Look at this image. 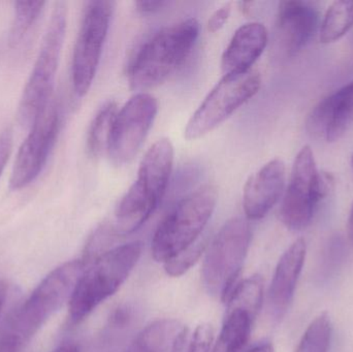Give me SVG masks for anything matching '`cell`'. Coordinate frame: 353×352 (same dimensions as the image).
Wrapping results in <instances>:
<instances>
[{
  "label": "cell",
  "mask_w": 353,
  "mask_h": 352,
  "mask_svg": "<svg viewBox=\"0 0 353 352\" xmlns=\"http://www.w3.org/2000/svg\"><path fill=\"white\" fill-rule=\"evenodd\" d=\"M66 23V4L62 1L57 2L52 12L32 72L23 89L19 103V121L24 127H32L51 103L50 101L65 39Z\"/></svg>",
  "instance_id": "obj_5"
},
{
  "label": "cell",
  "mask_w": 353,
  "mask_h": 352,
  "mask_svg": "<svg viewBox=\"0 0 353 352\" xmlns=\"http://www.w3.org/2000/svg\"><path fill=\"white\" fill-rule=\"evenodd\" d=\"M159 112V101L153 95L139 92L117 112L107 153L115 165L132 161L152 127Z\"/></svg>",
  "instance_id": "obj_11"
},
{
  "label": "cell",
  "mask_w": 353,
  "mask_h": 352,
  "mask_svg": "<svg viewBox=\"0 0 353 352\" xmlns=\"http://www.w3.org/2000/svg\"><path fill=\"white\" fill-rule=\"evenodd\" d=\"M213 343L214 329L212 324H199L191 334L190 343L187 352H212Z\"/></svg>",
  "instance_id": "obj_26"
},
{
  "label": "cell",
  "mask_w": 353,
  "mask_h": 352,
  "mask_svg": "<svg viewBox=\"0 0 353 352\" xmlns=\"http://www.w3.org/2000/svg\"><path fill=\"white\" fill-rule=\"evenodd\" d=\"M268 45V31L261 23L242 25L232 35L221 57L224 74H243L251 70Z\"/></svg>",
  "instance_id": "obj_17"
},
{
  "label": "cell",
  "mask_w": 353,
  "mask_h": 352,
  "mask_svg": "<svg viewBox=\"0 0 353 352\" xmlns=\"http://www.w3.org/2000/svg\"><path fill=\"white\" fill-rule=\"evenodd\" d=\"M249 352H274V346L271 343H263V344L257 345L252 351Z\"/></svg>",
  "instance_id": "obj_33"
},
{
  "label": "cell",
  "mask_w": 353,
  "mask_h": 352,
  "mask_svg": "<svg viewBox=\"0 0 353 352\" xmlns=\"http://www.w3.org/2000/svg\"><path fill=\"white\" fill-rule=\"evenodd\" d=\"M331 176L319 173L310 146H305L294 159L290 184L280 209L282 222L290 231L306 229L321 198L331 189Z\"/></svg>",
  "instance_id": "obj_8"
},
{
  "label": "cell",
  "mask_w": 353,
  "mask_h": 352,
  "mask_svg": "<svg viewBox=\"0 0 353 352\" xmlns=\"http://www.w3.org/2000/svg\"><path fill=\"white\" fill-rule=\"evenodd\" d=\"M183 327L174 320H157L147 326L125 352H165Z\"/></svg>",
  "instance_id": "obj_19"
},
{
  "label": "cell",
  "mask_w": 353,
  "mask_h": 352,
  "mask_svg": "<svg viewBox=\"0 0 353 352\" xmlns=\"http://www.w3.org/2000/svg\"><path fill=\"white\" fill-rule=\"evenodd\" d=\"M250 241L246 219L234 217L224 223L205 251L201 278L208 293L226 301L242 271Z\"/></svg>",
  "instance_id": "obj_7"
},
{
  "label": "cell",
  "mask_w": 353,
  "mask_h": 352,
  "mask_svg": "<svg viewBox=\"0 0 353 352\" xmlns=\"http://www.w3.org/2000/svg\"><path fill=\"white\" fill-rule=\"evenodd\" d=\"M216 203L217 189L212 184L183 198L155 231L151 245L153 258L165 264L190 248L209 222Z\"/></svg>",
  "instance_id": "obj_6"
},
{
  "label": "cell",
  "mask_w": 353,
  "mask_h": 352,
  "mask_svg": "<svg viewBox=\"0 0 353 352\" xmlns=\"http://www.w3.org/2000/svg\"><path fill=\"white\" fill-rule=\"evenodd\" d=\"M230 12H232V3L230 2L224 3L223 6L217 8L212 14V16L210 17L209 21H208V29H209V31L215 33L219 31L220 29L223 28L224 25L230 19Z\"/></svg>",
  "instance_id": "obj_27"
},
{
  "label": "cell",
  "mask_w": 353,
  "mask_h": 352,
  "mask_svg": "<svg viewBox=\"0 0 353 352\" xmlns=\"http://www.w3.org/2000/svg\"><path fill=\"white\" fill-rule=\"evenodd\" d=\"M199 21H181L157 31L141 47L128 72L130 87L143 91L163 84L192 53L199 37Z\"/></svg>",
  "instance_id": "obj_3"
},
{
  "label": "cell",
  "mask_w": 353,
  "mask_h": 352,
  "mask_svg": "<svg viewBox=\"0 0 353 352\" xmlns=\"http://www.w3.org/2000/svg\"><path fill=\"white\" fill-rule=\"evenodd\" d=\"M114 6L113 1L105 0H94L86 4L72 53V87L77 96H85L94 80Z\"/></svg>",
  "instance_id": "obj_10"
},
{
  "label": "cell",
  "mask_w": 353,
  "mask_h": 352,
  "mask_svg": "<svg viewBox=\"0 0 353 352\" xmlns=\"http://www.w3.org/2000/svg\"><path fill=\"white\" fill-rule=\"evenodd\" d=\"M353 121V80L319 103L309 119V127L327 142L339 140Z\"/></svg>",
  "instance_id": "obj_16"
},
{
  "label": "cell",
  "mask_w": 353,
  "mask_h": 352,
  "mask_svg": "<svg viewBox=\"0 0 353 352\" xmlns=\"http://www.w3.org/2000/svg\"><path fill=\"white\" fill-rule=\"evenodd\" d=\"M331 339V318L323 312L310 322L294 352H329Z\"/></svg>",
  "instance_id": "obj_24"
},
{
  "label": "cell",
  "mask_w": 353,
  "mask_h": 352,
  "mask_svg": "<svg viewBox=\"0 0 353 352\" xmlns=\"http://www.w3.org/2000/svg\"><path fill=\"white\" fill-rule=\"evenodd\" d=\"M85 268L84 260H74L52 271L10 318L0 337V352H22L43 324L70 303Z\"/></svg>",
  "instance_id": "obj_1"
},
{
  "label": "cell",
  "mask_w": 353,
  "mask_h": 352,
  "mask_svg": "<svg viewBox=\"0 0 353 352\" xmlns=\"http://www.w3.org/2000/svg\"><path fill=\"white\" fill-rule=\"evenodd\" d=\"M6 296H8V284H6V281L0 279V312H1L2 308H3Z\"/></svg>",
  "instance_id": "obj_32"
},
{
  "label": "cell",
  "mask_w": 353,
  "mask_h": 352,
  "mask_svg": "<svg viewBox=\"0 0 353 352\" xmlns=\"http://www.w3.org/2000/svg\"><path fill=\"white\" fill-rule=\"evenodd\" d=\"M254 318L242 310H226L223 326L212 352H240L251 336Z\"/></svg>",
  "instance_id": "obj_18"
},
{
  "label": "cell",
  "mask_w": 353,
  "mask_h": 352,
  "mask_svg": "<svg viewBox=\"0 0 353 352\" xmlns=\"http://www.w3.org/2000/svg\"><path fill=\"white\" fill-rule=\"evenodd\" d=\"M169 6V2L165 0H140L136 2L137 10L142 14H153L163 10Z\"/></svg>",
  "instance_id": "obj_29"
},
{
  "label": "cell",
  "mask_w": 353,
  "mask_h": 352,
  "mask_svg": "<svg viewBox=\"0 0 353 352\" xmlns=\"http://www.w3.org/2000/svg\"><path fill=\"white\" fill-rule=\"evenodd\" d=\"M205 251V246L203 244H196L195 246H191L188 249L185 250L182 253L172 258L169 262L163 264L165 273L171 277L182 276L187 272L191 267L194 266L201 254Z\"/></svg>",
  "instance_id": "obj_25"
},
{
  "label": "cell",
  "mask_w": 353,
  "mask_h": 352,
  "mask_svg": "<svg viewBox=\"0 0 353 352\" xmlns=\"http://www.w3.org/2000/svg\"><path fill=\"white\" fill-rule=\"evenodd\" d=\"M45 1L14 2V17L8 34V45L17 48L22 43L45 8Z\"/></svg>",
  "instance_id": "obj_23"
},
{
  "label": "cell",
  "mask_w": 353,
  "mask_h": 352,
  "mask_svg": "<svg viewBox=\"0 0 353 352\" xmlns=\"http://www.w3.org/2000/svg\"><path fill=\"white\" fill-rule=\"evenodd\" d=\"M118 107L115 101H109L101 105L91 122L87 134V151L93 158H99L107 152L110 136Z\"/></svg>",
  "instance_id": "obj_20"
},
{
  "label": "cell",
  "mask_w": 353,
  "mask_h": 352,
  "mask_svg": "<svg viewBox=\"0 0 353 352\" xmlns=\"http://www.w3.org/2000/svg\"><path fill=\"white\" fill-rule=\"evenodd\" d=\"M347 231L348 237H350V241L353 243V204L352 210H350V217H348Z\"/></svg>",
  "instance_id": "obj_34"
},
{
  "label": "cell",
  "mask_w": 353,
  "mask_h": 352,
  "mask_svg": "<svg viewBox=\"0 0 353 352\" xmlns=\"http://www.w3.org/2000/svg\"><path fill=\"white\" fill-rule=\"evenodd\" d=\"M352 169H353V155H352Z\"/></svg>",
  "instance_id": "obj_35"
},
{
  "label": "cell",
  "mask_w": 353,
  "mask_h": 352,
  "mask_svg": "<svg viewBox=\"0 0 353 352\" xmlns=\"http://www.w3.org/2000/svg\"><path fill=\"white\" fill-rule=\"evenodd\" d=\"M52 352H80V349L74 343H64Z\"/></svg>",
  "instance_id": "obj_31"
},
{
  "label": "cell",
  "mask_w": 353,
  "mask_h": 352,
  "mask_svg": "<svg viewBox=\"0 0 353 352\" xmlns=\"http://www.w3.org/2000/svg\"><path fill=\"white\" fill-rule=\"evenodd\" d=\"M353 26V1L339 0L330 6L321 22V41L334 43L344 37Z\"/></svg>",
  "instance_id": "obj_22"
},
{
  "label": "cell",
  "mask_w": 353,
  "mask_h": 352,
  "mask_svg": "<svg viewBox=\"0 0 353 352\" xmlns=\"http://www.w3.org/2000/svg\"><path fill=\"white\" fill-rule=\"evenodd\" d=\"M319 25V12L310 2L300 0L281 1L276 20V37L288 56L302 51L314 35Z\"/></svg>",
  "instance_id": "obj_13"
},
{
  "label": "cell",
  "mask_w": 353,
  "mask_h": 352,
  "mask_svg": "<svg viewBox=\"0 0 353 352\" xmlns=\"http://www.w3.org/2000/svg\"><path fill=\"white\" fill-rule=\"evenodd\" d=\"M261 84V74L256 70L224 74L187 122L185 138L197 140L215 130L250 101L259 92Z\"/></svg>",
  "instance_id": "obj_9"
},
{
  "label": "cell",
  "mask_w": 353,
  "mask_h": 352,
  "mask_svg": "<svg viewBox=\"0 0 353 352\" xmlns=\"http://www.w3.org/2000/svg\"><path fill=\"white\" fill-rule=\"evenodd\" d=\"M175 151L169 138H161L148 149L141 161L136 181L116 209L114 233L130 235L150 218L167 191Z\"/></svg>",
  "instance_id": "obj_2"
},
{
  "label": "cell",
  "mask_w": 353,
  "mask_h": 352,
  "mask_svg": "<svg viewBox=\"0 0 353 352\" xmlns=\"http://www.w3.org/2000/svg\"><path fill=\"white\" fill-rule=\"evenodd\" d=\"M263 299V280L261 275H253L234 287L226 302V310H242L256 318Z\"/></svg>",
  "instance_id": "obj_21"
},
{
  "label": "cell",
  "mask_w": 353,
  "mask_h": 352,
  "mask_svg": "<svg viewBox=\"0 0 353 352\" xmlns=\"http://www.w3.org/2000/svg\"><path fill=\"white\" fill-rule=\"evenodd\" d=\"M12 143H14V136H12V130L6 128L3 132H0V177L12 154Z\"/></svg>",
  "instance_id": "obj_28"
},
{
  "label": "cell",
  "mask_w": 353,
  "mask_h": 352,
  "mask_svg": "<svg viewBox=\"0 0 353 352\" xmlns=\"http://www.w3.org/2000/svg\"><path fill=\"white\" fill-rule=\"evenodd\" d=\"M306 256V242L301 238L286 249L276 266L269 289L270 307L276 320L283 318L294 300Z\"/></svg>",
  "instance_id": "obj_15"
},
{
  "label": "cell",
  "mask_w": 353,
  "mask_h": 352,
  "mask_svg": "<svg viewBox=\"0 0 353 352\" xmlns=\"http://www.w3.org/2000/svg\"><path fill=\"white\" fill-rule=\"evenodd\" d=\"M142 250L141 242L124 244L86 265L68 303L72 324H80L117 293L138 264Z\"/></svg>",
  "instance_id": "obj_4"
},
{
  "label": "cell",
  "mask_w": 353,
  "mask_h": 352,
  "mask_svg": "<svg viewBox=\"0 0 353 352\" xmlns=\"http://www.w3.org/2000/svg\"><path fill=\"white\" fill-rule=\"evenodd\" d=\"M60 130L59 107L50 103L19 148L10 175V189L26 188L39 178L55 147Z\"/></svg>",
  "instance_id": "obj_12"
},
{
  "label": "cell",
  "mask_w": 353,
  "mask_h": 352,
  "mask_svg": "<svg viewBox=\"0 0 353 352\" xmlns=\"http://www.w3.org/2000/svg\"><path fill=\"white\" fill-rule=\"evenodd\" d=\"M285 186V165L272 159L247 180L243 190V208L250 220H259L277 204Z\"/></svg>",
  "instance_id": "obj_14"
},
{
  "label": "cell",
  "mask_w": 353,
  "mask_h": 352,
  "mask_svg": "<svg viewBox=\"0 0 353 352\" xmlns=\"http://www.w3.org/2000/svg\"><path fill=\"white\" fill-rule=\"evenodd\" d=\"M191 332L186 327H183L180 332L176 335L173 345H172V352H187L188 351L189 343H190Z\"/></svg>",
  "instance_id": "obj_30"
}]
</instances>
